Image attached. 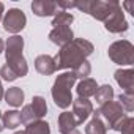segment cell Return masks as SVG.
<instances>
[{"mask_svg":"<svg viewBox=\"0 0 134 134\" xmlns=\"http://www.w3.org/2000/svg\"><path fill=\"white\" fill-rule=\"evenodd\" d=\"M93 52V44L84 38H76L70 44L63 46L58 54L54 57L55 70H74L84 60H87L88 55Z\"/></svg>","mask_w":134,"mask_h":134,"instance_id":"6da1fadb","label":"cell"},{"mask_svg":"<svg viewBox=\"0 0 134 134\" xmlns=\"http://www.w3.org/2000/svg\"><path fill=\"white\" fill-rule=\"evenodd\" d=\"M22 49H24V40L19 35L8 38V41L5 43V55H7L5 65L10 66V70L18 77H24L29 73V66L22 55Z\"/></svg>","mask_w":134,"mask_h":134,"instance_id":"7a4b0ae2","label":"cell"},{"mask_svg":"<svg viewBox=\"0 0 134 134\" xmlns=\"http://www.w3.org/2000/svg\"><path fill=\"white\" fill-rule=\"evenodd\" d=\"M76 76L73 71H66L63 74H60L52 87V98L55 106H58L60 109H66L73 104V95H71V88L76 84Z\"/></svg>","mask_w":134,"mask_h":134,"instance_id":"3957f363","label":"cell"},{"mask_svg":"<svg viewBox=\"0 0 134 134\" xmlns=\"http://www.w3.org/2000/svg\"><path fill=\"white\" fill-rule=\"evenodd\" d=\"M118 2H101V0H82V2H76V8L90 14L96 21H106L109 14L118 7Z\"/></svg>","mask_w":134,"mask_h":134,"instance_id":"277c9868","label":"cell"},{"mask_svg":"<svg viewBox=\"0 0 134 134\" xmlns=\"http://www.w3.org/2000/svg\"><path fill=\"white\" fill-rule=\"evenodd\" d=\"M109 58L117 65H132L134 63V46L126 41H115L109 46Z\"/></svg>","mask_w":134,"mask_h":134,"instance_id":"5b68a950","label":"cell"},{"mask_svg":"<svg viewBox=\"0 0 134 134\" xmlns=\"http://www.w3.org/2000/svg\"><path fill=\"white\" fill-rule=\"evenodd\" d=\"M123 107L118 104V101H110V103H106V104H103V106H99V109L96 110V114L101 117V120L106 123V126H107V129L109 128H112L121 117H125L123 115Z\"/></svg>","mask_w":134,"mask_h":134,"instance_id":"8992f818","label":"cell"},{"mask_svg":"<svg viewBox=\"0 0 134 134\" xmlns=\"http://www.w3.org/2000/svg\"><path fill=\"white\" fill-rule=\"evenodd\" d=\"M27 24V18L24 14L22 10H18V8H11L8 10V13L5 14L3 18V29L8 32V33H19Z\"/></svg>","mask_w":134,"mask_h":134,"instance_id":"52a82bcc","label":"cell"},{"mask_svg":"<svg viewBox=\"0 0 134 134\" xmlns=\"http://www.w3.org/2000/svg\"><path fill=\"white\" fill-rule=\"evenodd\" d=\"M104 29L110 33H121V32H126L128 30V22L125 19V14H123V10H121V5H118L110 14L109 18L104 21Z\"/></svg>","mask_w":134,"mask_h":134,"instance_id":"ba28073f","label":"cell"},{"mask_svg":"<svg viewBox=\"0 0 134 134\" xmlns=\"http://www.w3.org/2000/svg\"><path fill=\"white\" fill-rule=\"evenodd\" d=\"M92 114H93V104L88 99L84 98L73 99V117L76 120V125H82Z\"/></svg>","mask_w":134,"mask_h":134,"instance_id":"9c48e42d","label":"cell"},{"mask_svg":"<svg viewBox=\"0 0 134 134\" xmlns=\"http://www.w3.org/2000/svg\"><path fill=\"white\" fill-rule=\"evenodd\" d=\"M49 40H51L54 44L63 47V46L70 44V43L74 40V33H73L71 27H68V25H65V27H55V29H52L51 33H49Z\"/></svg>","mask_w":134,"mask_h":134,"instance_id":"30bf717a","label":"cell"},{"mask_svg":"<svg viewBox=\"0 0 134 134\" xmlns=\"http://www.w3.org/2000/svg\"><path fill=\"white\" fill-rule=\"evenodd\" d=\"M32 11L40 18L52 16L58 13V5L57 2H49V0H35L32 3Z\"/></svg>","mask_w":134,"mask_h":134,"instance_id":"8fae6325","label":"cell"},{"mask_svg":"<svg viewBox=\"0 0 134 134\" xmlns=\"http://www.w3.org/2000/svg\"><path fill=\"white\" fill-rule=\"evenodd\" d=\"M115 81L125 90V93H134V71L131 68L117 70L115 71Z\"/></svg>","mask_w":134,"mask_h":134,"instance_id":"7c38bea8","label":"cell"},{"mask_svg":"<svg viewBox=\"0 0 134 134\" xmlns=\"http://www.w3.org/2000/svg\"><path fill=\"white\" fill-rule=\"evenodd\" d=\"M35 70H36L40 74H43V76H51V74H54V73L57 71V70H55L54 57L46 55V54L38 55V57L35 58Z\"/></svg>","mask_w":134,"mask_h":134,"instance_id":"4fadbf2b","label":"cell"},{"mask_svg":"<svg viewBox=\"0 0 134 134\" xmlns=\"http://www.w3.org/2000/svg\"><path fill=\"white\" fill-rule=\"evenodd\" d=\"M96 90H98V84H96L95 79H90V77L82 79L77 84V88H76L77 96L79 98H84V99H88L90 96H95Z\"/></svg>","mask_w":134,"mask_h":134,"instance_id":"5bb4252c","label":"cell"},{"mask_svg":"<svg viewBox=\"0 0 134 134\" xmlns=\"http://www.w3.org/2000/svg\"><path fill=\"white\" fill-rule=\"evenodd\" d=\"M76 126L77 125H76V120H74L71 112L60 114V117H58V131H60V134H68L73 129H76Z\"/></svg>","mask_w":134,"mask_h":134,"instance_id":"9a60e30c","label":"cell"},{"mask_svg":"<svg viewBox=\"0 0 134 134\" xmlns=\"http://www.w3.org/2000/svg\"><path fill=\"white\" fill-rule=\"evenodd\" d=\"M3 96H5V101H7L10 106H13V107H19V106L24 103V98H25L24 90L19 88V87H11V88H8Z\"/></svg>","mask_w":134,"mask_h":134,"instance_id":"2e32d148","label":"cell"},{"mask_svg":"<svg viewBox=\"0 0 134 134\" xmlns=\"http://www.w3.org/2000/svg\"><path fill=\"white\" fill-rule=\"evenodd\" d=\"M106 132H107L106 123L101 120V117L96 112H93L92 121L85 126V134H106Z\"/></svg>","mask_w":134,"mask_h":134,"instance_id":"e0dca14e","label":"cell"},{"mask_svg":"<svg viewBox=\"0 0 134 134\" xmlns=\"http://www.w3.org/2000/svg\"><path fill=\"white\" fill-rule=\"evenodd\" d=\"M2 125H3V128H8V129L18 128L21 125V112L8 110V112L2 114Z\"/></svg>","mask_w":134,"mask_h":134,"instance_id":"ac0fdd59","label":"cell"},{"mask_svg":"<svg viewBox=\"0 0 134 134\" xmlns=\"http://www.w3.org/2000/svg\"><path fill=\"white\" fill-rule=\"evenodd\" d=\"M24 134H51V128L49 123L44 120H36L27 125Z\"/></svg>","mask_w":134,"mask_h":134,"instance_id":"d6986e66","label":"cell"},{"mask_svg":"<svg viewBox=\"0 0 134 134\" xmlns=\"http://www.w3.org/2000/svg\"><path fill=\"white\" fill-rule=\"evenodd\" d=\"M95 99L99 106L106 104V103H110L114 99V88L110 85H101L98 87L96 93H95Z\"/></svg>","mask_w":134,"mask_h":134,"instance_id":"ffe728a7","label":"cell"},{"mask_svg":"<svg viewBox=\"0 0 134 134\" xmlns=\"http://www.w3.org/2000/svg\"><path fill=\"white\" fill-rule=\"evenodd\" d=\"M114 131H118L121 134H134V118L132 117H121L114 126Z\"/></svg>","mask_w":134,"mask_h":134,"instance_id":"44dd1931","label":"cell"},{"mask_svg":"<svg viewBox=\"0 0 134 134\" xmlns=\"http://www.w3.org/2000/svg\"><path fill=\"white\" fill-rule=\"evenodd\" d=\"M30 106H32L33 112L36 114V117H38L40 120L47 114V104H46V99H44L43 96H33Z\"/></svg>","mask_w":134,"mask_h":134,"instance_id":"7402d4cb","label":"cell"},{"mask_svg":"<svg viewBox=\"0 0 134 134\" xmlns=\"http://www.w3.org/2000/svg\"><path fill=\"white\" fill-rule=\"evenodd\" d=\"M73 21H74V16L73 14L66 13V11H58L54 16V19H52V25H54V29L55 27H65V25L70 27L73 24Z\"/></svg>","mask_w":134,"mask_h":134,"instance_id":"603a6c76","label":"cell"},{"mask_svg":"<svg viewBox=\"0 0 134 134\" xmlns=\"http://www.w3.org/2000/svg\"><path fill=\"white\" fill-rule=\"evenodd\" d=\"M118 104L123 107V110L126 112H132L134 110V93H120L118 95Z\"/></svg>","mask_w":134,"mask_h":134,"instance_id":"cb8c5ba5","label":"cell"},{"mask_svg":"<svg viewBox=\"0 0 134 134\" xmlns=\"http://www.w3.org/2000/svg\"><path fill=\"white\" fill-rule=\"evenodd\" d=\"M90 71H92V66L87 60H84L79 66H76V68L73 70L76 79H87V76H90Z\"/></svg>","mask_w":134,"mask_h":134,"instance_id":"d4e9b609","label":"cell"},{"mask_svg":"<svg viewBox=\"0 0 134 134\" xmlns=\"http://www.w3.org/2000/svg\"><path fill=\"white\" fill-rule=\"evenodd\" d=\"M36 120H40V118H38L36 114L33 112L32 106H30V104H29V106H24V107H22V112H21V123L29 125V123H32V121H36Z\"/></svg>","mask_w":134,"mask_h":134,"instance_id":"484cf974","label":"cell"},{"mask_svg":"<svg viewBox=\"0 0 134 134\" xmlns=\"http://www.w3.org/2000/svg\"><path fill=\"white\" fill-rule=\"evenodd\" d=\"M0 76H2V79L7 81V82H13V81L18 79V76L10 70V66H8V65H3L2 68H0Z\"/></svg>","mask_w":134,"mask_h":134,"instance_id":"4316f807","label":"cell"},{"mask_svg":"<svg viewBox=\"0 0 134 134\" xmlns=\"http://www.w3.org/2000/svg\"><path fill=\"white\" fill-rule=\"evenodd\" d=\"M58 8H76V2H57Z\"/></svg>","mask_w":134,"mask_h":134,"instance_id":"83f0119b","label":"cell"},{"mask_svg":"<svg viewBox=\"0 0 134 134\" xmlns=\"http://www.w3.org/2000/svg\"><path fill=\"white\" fill-rule=\"evenodd\" d=\"M123 7H125V8H126L131 14H134V10H132V2H125V3H123Z\"/></svg>","mask_w":134,"mask_h":134,"instance_id":"f1b7e54d","label":"cell"},{"mask_svg":"<svg viewBox=\"0 0 134 134\" xmlns=\"http://www.w3.org/2000/svg\"><path fill=\"white\" fill-rule=\"evenodd\" d=\"M5 51V43H3V40L2 38H0V54H2Z\"/></svg>","mask_w":134,"mask_h":134,"instance_id":"f546056e","label":"cell"},{"mask_svg":"<svg viewBox=\"0 0 134 134\" xmlns=\"http://www.w3.org/2000/svg\"><path fill=\"white\" fill-rule=\"evenodd\" d=\"M3 95H5V92H3V87H2V81H0V101H2Z\"/></svg>","mask_w":134,"mask_h":134,"instance_id":"4dcf8cb0","label":"cell"},{"mask_svg":"<svg viewBox=\"0 0 134 134\" xmlns=\"http://www.w3.org/2000/svg\"><path fill=\"white\" fill-rule=\"evenodd\" d=\"M3 10H5V7H3L2 2H0V21H2V16H3Z\"/></svg>","mask_w":134,"mask_h":134,"instance_id":"1f68e13d","label":"cell"},{"mask_svg":"<svg viewBox=\"0 0 134 134\" xmlns=\"http://www.w3.org/2000/svg\"><path fill=\"white\" fill-rule=\"evenodd\" d=\"M5 128H3V125H2V110H0V132H2Z\"/></svg>","mask_w":134,"mask_h":134,"instance_id":"d6a6232c","label":"cell"},{"mask_svg":"<svg viewBox=\"0 0 134 134\" xmlns=\"http://www.w3.org/2000/svg\"><path fill=\"white\" fill-rule=\"evenodd\" d=\"M68 134H81V132H79L77 129H73V131H71V132H68Z\"/></svg>","mask_w":134,"mask_h":134,"instance_id":"836d02e7","label":"cell"},{"mask_svg":"<svg viewBox=\"0 0 134 134\" xmlns=\"http://www.w3.org/2000/svg\"><path fill=\"white\" fill-rule=\"evenodd\" d=\"M14 134H24V131H18V132H14Z\"/></svg>","mask_w":134,"mask_h":134,"instance_id":"e575fe53","label":"cell"}]
</instances>
